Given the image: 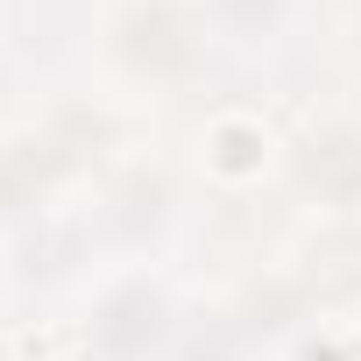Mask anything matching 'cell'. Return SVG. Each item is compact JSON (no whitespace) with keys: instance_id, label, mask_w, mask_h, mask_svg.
<instances>
[{"instance_id":"obj_1","label":"cell","mask_w":361,"mask_h":361,"mask_svg":"<svg viewBox=\"0 0 361 361\" xmlns=\"http://www.w3.org/2000/svg\"><path fill=\"white\" fill-rule=\"evenodd\" d=\"M92 43H99L106 85L128 92V99L192 92L206 78V64L220 57L199 0H106Z\"/></svg>"},{"instance_id":"obj_2","label":"cell","mask_w":361,"mask_h":361,"mask_svg":"<svg viewBox=\"0 0 361 361\" xmlns=\"http://www.w3.org/2000/svg\"><path fill=\"white\" fill-rule=\"evenodd\" d=\"M177 340V290L149 262H114L78 312L85 361H156Z\"/></svg>"},{"instance_id":"obj_3","label":"cell","mask_w":361,"mask_h":361,"mask_svg":"<svg viewBox=\"0 0 361 361\" xmlns=\"http://www.w3.org/2000/svg\"><path fill=\"white\" fill-rule=\"evenodd\" d=\"M283 177L290 192L333 220V227H361V121L354 114H326L305 135H290L283 149Z\"/></svg>"},{"instance_id":"obj_4","label":"cell","mask_w":361,"mask_h":361,"mask_svg":"<svg viewBox=\"0 0 361 361\" xmlns=\"http://www.w3.org/2000/svg\"><path fill=\"white\" fill-rule=\"evenodd\" d=\"M283 135L255 114V106H241V99H227V106H213L206 121H199V170L213 177L220 192H248V185H262L269 170H283Z\"/></svg>"},{"instance_id":"obj_5","label":"cell","mask_w":361,"mask_h":361,"mask_svg":"<svg viewBox=\"0 0 361 361\" xmlns=\"http://www.w3.org/2000/svg\"><path fill=\"white\" fill-rule=\"evenodd\" d=\"M213 50H269L298 22V0H199Z\"/></svg>"},{"instance_id":"obj_6","label":"cell","mask_w":361,"mask_h":361,"mask_svg":"<svg viewBox=\"0 0 361 361\" xmlns=\"http://www.w3.org/2000/svg\"><path fill=\"white\" fill-rule=\"evenodd\" d=\"M0 361H22V354H15V347H0Z\"/></svg>"},{"instance_id":"obj_7","label":"cell","mask_w":361,"mask_h":361,"mask_svg":"<svg viewBox=\"0 0 361 361\" xmlns=\"http://www.w3.org/2000/svg\"><path fill=\"white\" fill-rule=\"evenodd\" d=\"M354 50H361V15H354Z\"/></svg>"}]
</instances>
